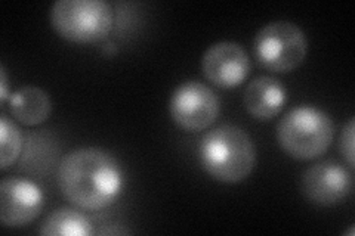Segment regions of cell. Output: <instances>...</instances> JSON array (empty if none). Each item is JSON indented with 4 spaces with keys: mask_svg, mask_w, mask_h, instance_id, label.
Segmentation results:
<instances>
[{
    "mask_svg": "<svg viewBox=\"0 0 355 236\" xmlns=\"http://www.w3.org/2000/svg\"><path fill=\"white\" fill-rule=\"evenodd\" d=\"M57 176L64 198L86 211H101L113 206L125 189V172L119 160L94 146L65 154Z\"/></svg>",
    "mask_w": 355,
    "mask_h": 236,
    "instance_id": "cell-1",
    "label": "cell"
},
{
    "mask_svg": "<svg viewBox=\"0 0 355 236\" xmlns=\"http://www.w3.org/2000/svg\"><path fill=\"white\" fill-rule=\"evenodd\" d=\"M197 154L203 170L222 183L243 182L257 165L252 138L236 125H220L207 131Z\"/></svg>",
    "mask_w": 355,
    "mask_h": 236,
    "instance_id": "cell-2",
    "label": "cell"
},
{
    "mask_svg": "<svg viewBox=\"0 0 355 236\" xmlns=\"http://www.w3.org/2000/svg\"><path fill=\"white\" fill-rule=\"evenodd\" d=\"M277 142L295 160L309 161L326 154L335 136V122L326 111L299 105L287 111L277 125Z\"/></svg>",
    "mask_w": 355,
    "mask_h": 236,
    "instance_id": "cell-3",
    "label": "cell"
},
{
    "mask_svg": "<svg viewBox=\"0 0 355 236\" xmlns=\"http://www.w3.org/2000/svg\"><path fill=\"white\" fill-rule=\"evenodd\" d=\"M51 24L73 43H98L114 26V10L105 0H57L51 8Z\"/></svg>",
    "mask_w": 355,
    "mask_h": 236,
    "instance_id": "cell-4",
    "label": "cell"
},
{
    "mask_svg": "<svg viewBox=\"0 0 355 236\" xmlns=\"http://www.w3.org/2000/svg\"><path fill=\"white\" fill-rule=\"evenodd\" d=\"M253 51L263 69L274 73H291L306 58L308 40L295 22L272 21L257 33Z\"/></svg>",
    "mask_w": 355,
    "mask_h": 236,
    "instance_id": "cell-5",
    "label": "cell"
},
{
    "mask_svg": "<svg viewBox=\"0 0 355 236\" xmlns=\"http://www.w3.org/2000/svg\"><path fill=\"white\" fill-rule=\"evenodd\" d=\"M169 112L178 127L185 131H202L216 121L220 100L212 87L198 80H188L173 91Z\"/></svg>",
    "mask_w": 355,
    "mask_h": 236,
    "instance_id": "cell-6",
    "label": "cell"
},
{
    "mask_svg": "<svg viewBox=\"0 0 355 236\" xmlns=\"http://www.w3.org/2000/svg\"><path fill=\"white\" fill-rule=\"evenodd\" d=\"M301 190L304 197L315 206H336L351 194L352 174L336 160L320 161L304 172Z\"/></svg>",
    "mask_w": 355,
    "mask_h": 236,
    "instance_id": "cell-7",
    "label": "cell"
},
{
    "mask_svg": "<svg viewBox=\"0 0 355 236\" xmlns=\"http://www.w3.org/2000/svg\"><path fill=\"white\" fill-rule=\"evenodd\" d=\"M44 206L39 185L22 177L0 182V221L5 228H22L36 220Z\"/></svg>",
    "mask_w": 355,
    "mask_h": 236,
    "instance_id": "cell-8",
    "label": "cell"
},
{
    "mask_svg": "<svg viewBox=\"0 0 355 236\" xmlns=\"http://www.w3.org/2000/svg\"><path fill=\"white\" fill-rule=\"evenodd\" d=\"M249 55L240 43L218 42L209 46L202 58L206 80L220 89L240 86L250 74Z\"/></svg>",
    "mask_w": 355,
    "mask_h": 236,
    "instance_id": "cell-9",
    "label": "cell"
},
{
    "mask_svg": "<svg viewBox=\"0 0 355 236\" xmlns=\"http://www.w3.org/2000/svg\"><path fill=\"white\" fill-rule=\"evenodd\" d=\"M286 104V87L271 75L257 77L244 89L243 105L253 118L271 120L280 114Z\"/></svg>",
    "mask_w": 355,
    "mask_h": 236,
    "instance_id": "cell-10",
    "label": "cell"
},
{
    "mask_svg": "<svg viewBox=\"0 0 355 236\" xmlns=\"http://www.w3.org/2000/svg\"><path fill=\"white\" fill-rule=\"evenodd\" d=\"M9 112L24 126H39L51 117L52 100L48 92L37 86H22L10 93Z\"/></svg>",
    "mask_w": 355,
    "mask_h": 236,
    "instance_id": "cell-11",
    "label": "cell"
},
{
    "mask_svg": "<svg viewBox=\"0 0 355 236\" xmlns=\"http://www.w3.org/2000/svg\"><path fill=\"white\" fill-rule=\"evenodd\" d=\"M91 233V219L73 207H61L52 211L40 228V235L44 236H89Z\"/></svg>",
    "mask_w": 355,
    "mask_h": 236,
    "instance_id": "cell-12",
    "label": "cell"
},
{
    "mask_svg": "<svg viewBox=\"0 0 355 236\" xmlns=\"http://www.w3.org/2000/svg\"><path fill=\"white\" fill-rule=\"evenodd\" d=\"M0 170L5 172L10 165H14L19 158L24 140L22 133L15 122L6 114L0 117Z\"/></svg>",
    "mask_w": 355,
    "mask_h": 236,
    "instance_id": "cell-13",
    "label": "cell"
},
{
    "mask_svg": "<svg viewBox=\"0 0 355 236\" xmlns=\"http://www.w3.org/2000/svg\"><path fill=\"white\" fill-rule=\"evenodd\" d=\"M354 118H349L347 126L343 127L339 139V149L343 158H345L349 168L355 167V154H354Z\"/></svg>",
    "mask_w": 355,
    "mask_h": 236,
    "instance_id": "cell-14",
    "label": "cell"
},
{
    "mask_svg": "<svg viewBox=\"0 0 355 236\" xmlns=\"http://www.w3.org/2000/svg\"><path fill=\"white\" fill-rule=\"evenodd\" d=\"M10 93H8V74L5 66H0V102H6Z\"/></svg>",
    "mask_w": 355,
    "mask_h": 236,
    "instance_id": "cell-15",
    "label": "cell"
}]
</instances>
